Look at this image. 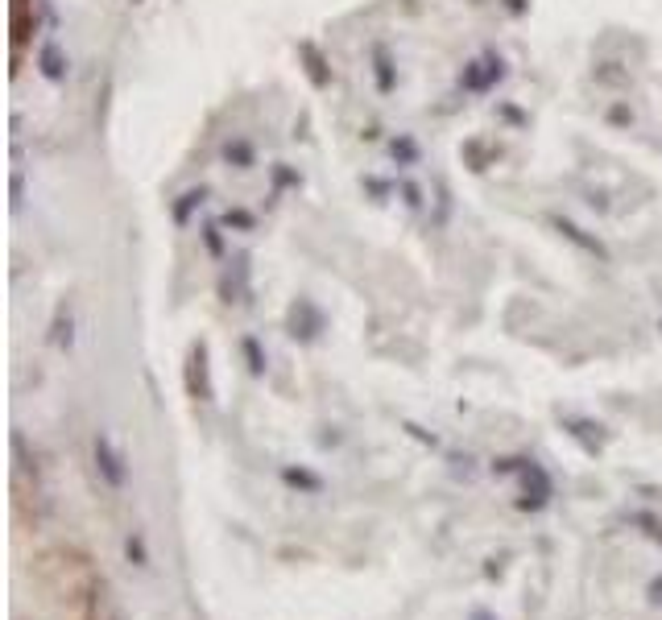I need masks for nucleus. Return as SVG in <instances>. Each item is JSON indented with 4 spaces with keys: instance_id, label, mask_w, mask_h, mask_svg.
Wrapping results in <instances>:
<instances>
[{
    "instance_id": "obj_1",
    "label": "nucleus",
    "mask_w": 662,
    "mask_h": 620,
    "mask_svg": "<svg viewBox=\"0 0 662 620\" xmlns=\"http://www.w3.org/2000/svg\"><path fill=\"white\" fill-rule=\"evenodd\" d=\"M83 620H129L125 604L116 600L112 583L104 575H92V583H87V592H83Z\"/></svg>"
},
{
    "instance_id": "obj_5",
    "label": "nucleus",
    "mask_w": 662,
    "mask_h": 620,
    "mask_svg": "<svg viewBox=\"0 0 662 620\" xmlns=\"http://www.w3.org/2000/svg\"><path fill=\"white\" fill-rule=\"evenodd\" d=\"M472 620H493V616H489V612H480V608H476V612H472Z\"/></svg>"
},
{
    "instance_id": "obj_2",
    "label": "nucleus",
    "mask_w": 662,
    "mask_h": 620,
    "mask_svg": "<svg viewBox=\"0 0 662 620\" xmlns=\"http://www.w3.org/2000/svg\"><path fill=\"white\" fill-rule=\"evenodd\" d=\"M96 459H100V468H104V480L112 484V488H120V484H125V468H120V459L100 443L96 447Z\"/></svg>"
},
{
    "instance_id": "obj_3",
    "label": "nucleus",
    "mask_w": 662,
    "mask_h": 620,
    "mask_svg": "<svg viewBox=\"0 0 662 620\" xmlns=\"http://www.w3.org/2000/svg\"><path fill=\"white\" fill-rule=\"evenodd\" d=\"M125 554H129V563H137V567H149V554H145V538H141V534H129V542H125Z\"/></svg>"
},
{
    "instance_id": "obj_4",
    "label": "nucleus",
    "mask_w": 662,
    "mask_h": 620,
    "mask_svg": "<svg viewBox=\"0 0 662 620\" xmlns=\"http://www.w3.org/2000/svg\"><path fill=\"white\" fill-rule=\"evenodd\" d=\"M286 480H290V484H298V488H307V492H319V488H323V480H319V476H311V472H286Z\"/></svg>"
},
{
    "instance_id": "obj_6",
    "label": "nucleus",
    "mask_w": 662,
    "mask_h": 620,
    "mask_svg": "<svg viewBox=\"0 0 662 620\" xmlns=\"http://www.w3.org/2000/svg\"><path fill=\"white\" fill-rule=\"evenodd\" d=\"M650 534H654V538H658V542H662V525H654V530H650Z\"/></svg>"
}]
</instances>
